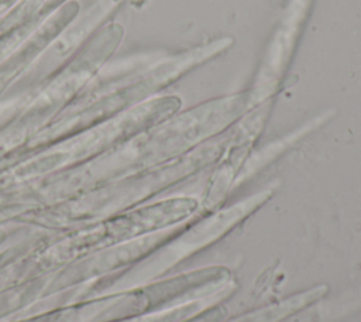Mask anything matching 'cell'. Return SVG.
Returning <instances> with one entry per match:
<instances>
[{
    "label": "cell",
    "instance_id": "cell-1",
    "mask_svg": "<svg viewBox=\"0 0 361 322\" xmlns=\"http://www.w3.org/2000/svg\"><path fill=\"white\" fill-rule=\"evenodd\" d=\"M271 189L261 191L230 208L213 212L207 217L200 219L197 223L186 227L185 230L182 229L178 239L171 242L172 244L166 247L165 263H162L161 268L166 270L213 244L228 232H231L252 212H255L264 202L271 198Z\"/></svg>",
    "mask_w": 361,
    "mask_h": 322
},
{
    "label": "cell",
    "instance_id": "cell-2",
    "mask_svg": "<svg viewBox=\"0 0 361 322\" xmlns=\"http://www.w3.org/2000/svg\"><path fill=\"white\" fill-rule=\"evenodd\" d=\"M329 292V287L322 284L305 291L296 292L288 298H283L275 304L258 308L255 311L247 312L241 316H237L228 322H279L281 319L293 315L302 311L306 306L317 302Z\"/></svg>",
    "mask_w": 361,
    "mask_h": 322
}]
</instances>
